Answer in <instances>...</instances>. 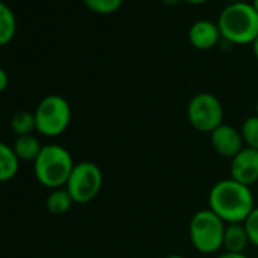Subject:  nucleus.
I'll return each instance as SVG.
<instances>
[{"mask_svg": "<svg viewBox=\"0 0 258 258\" xmlns=\"http://www.w3.org/2000/svg\"><path fill=\"white\" fill-rule=\"evenodd\" d=\"M161 2L163 4H166V5H178V4H181L182 2V0H161Z\"/></svg>", "mask_w": 258, "mask_h": 258, "instance_id": "b1692460", "label": "nucleus"}, {"mask_svg": "<svg viewBox=\"0 0 258 258\" xmlns=\"http://www.w3.org/2000/svg\"><path fill=\"white\" fill-rule=\"evenodd\" d=\"M216 258H249L246 253H234V252H222V253H219Z\"/></svg>", "mask_w": 258, "mask_h": 258, "instance_id": "412c9836", "label": "nucleus"}, {"mask_svg": "<svg viewBox=\"0 0 258 258\" xmlns=\"http://www.w3.org/2000/svg\"><path fill=\"white\" fill-rule=\"evenodd\" d=\"M187 118L196 131L211 134L223 123V105L211 93H198L188 102Z\"/></svg>", "mask_w": 258, "mask_h": 258, "instance_id": "0eeeda50", "label": "nucleus"}, {"mask_svg": "<svg viewBox=\"0 0 258 258\" xmlns=\"http://www.w3.org/2000/svg\"><path fill=\"white\" fill-rule=\"evenodd\" d=\"M228 4H238V2H244V0H226Z\"/></svg>", "mask_w": 258, "mask_h": 258, "instance_id": "bb28decb", "label": "nucleus"}, {"mask_svg": "<svg viewBox=\"0 0 258 258\" xmlns=\"http://www.w3.org/2000/svg\"><path fill=\"white\" fill-rule=\"evenodd\" d=\"M184 2H187L190 5H202V4L208 2V0H184Z\"/></svg>", "mask_w": 258, "mask_h": 258, "instance_id": "5701e85b", "label": "nucleus"}, {"mask_svg": "<svg viewBox=\"0 0 258 258\" xmlns=\"http://www.w3.org/2000/svg\"><path fill=\"white\" fill-rule=\"evenodd\" d=\"M244 225V229L247 232V237H249V241L252 246L258 247V207H255L250 214L246 217V220L243 222Z\"/></svg>", "mask_w": 258, "mask_h": 258, "instance_id": "6ab92c4d", "label": "nucleus"}, {"mask_svg": "<svg viewBox=\"0 0 258 258\" xmlns=\"http://www.w3.org/2000/svg\"><path fill=\"white\" fill-rule=\"evenodd\" d=\"M73 199L70 196V193L67 191L66 187L62 188H55L49 193L47 199H46V207L49 210V213L55 214V216H61L66 214L72 205H73Z\"/></svg>", "mask_w": 258, "mask_h": 258, "instance_id": "4468645a", "label": "nucleus"}, {"mask_svg": "<svg viewBox=\"0 0 258 258\" xmlns=\"http://www.w3.org/2000/svg\"><path fill=\"white\" fill-rule=\"evenodd\" d=\"M73 167L75 161L72 154L59 145L43 146L38 158L34 161L37 181L50 190L66 187Z\"/></svg>", "mask_w": 258, "mask_h": 258, "instance_id": "7ed1b4c3", "label": "nucleus"}, {"mask_svg": "<svg viewBox=\"0 0 258 258\" xmlns=\"http://www.w3.org/2000/svg\"><path fill=\"white\" fill-rule=\"evenodd\" d=\"M208 208L226 225L243 223L255 208V196L250 187L232 178L217 181L208 193Z\"/></svg>", "mask_w": 258, "mask_h": 258, "instance_id": "f257e3e1", "label": "nucleus"}, {"mask_svg": "<svg viewBox=\"0 0 258 258\" xmlns=\"http://www.w3.org/2000/svg\"><path fill=\"white\" fill-rule=\"evenodd\" d=\"M217 26L226 43L252 44L258 35V13L247 2L229 4L219 14Z\"/></svg>", "mask_w": 258, "mask_h": 258, "instance_id": "f03ea898", "label": "nucleus"}, {"mask_svg": "<svg viewBox=\"0 0 258 258\" xmlns=\"http://www.w3.org/2000/svg\"><path fill=\"white\" fill-rule=\"evenodd\" d=\"M229 173L234 181L252 187L258 182V151L243 148L229 164Z\"/></svg>", "mask_w": 258, "mask_h": 258, "instance_id": "6e6552de", "label": "nucleus"}, {"mask_svg": "<svg viewBox=\"0 0 258 258\" xmlns=\"http://www.w3.org/2000/svg\"><path fill=\"white\" fill-rule=\"evenodd\" d=\"M226 223L210 208L196 211L188 223V237L191 246L205 255L217 253L223 249V234Z\"/></svg>", "mask_w": 258, "mask_h": 258, "instance_id": "20e7f679", "label": "nucleus"}, {"mask_svg": "<svg viewBox=\"0 0 258 258\" xmlns=\"http://www.w3.org/2000/svg\"><path fill=\"white\" fill-rule=\"evenodd\" d=\"M11 129L17 137L22 136H31L34 131H37V123L34 112L29 111H19L11 118Z\"/></svg>", "mask_w": 258, "mask_h": 258, "instance_id": "dca6fc26", "label": "nucleus"}, {"mask_svg": "<svg viewBox=\"0 0 258 258\" xmlns=\"http://www.w3.org/2000/svg\"><path fill=\"white\" fill-rule=\"evenodd\" d=\"M222 35L219 31L217 23H213L210 20L201 19L195 22L188 29V41L195 49L199 50H208L219 44Z\"/></svg>", "mask_w": 258, "mask_h": 258, "instance_id": "9d476101", "label": "nucleus"}, {"mask_svg": "<svg viewBox=\"0 0 258 258\" xmlns=\"http://www.w3.org/2000/svg\"><path fill=\"white\" fill-rule=\"evenodd\" d=\"M13 149H14V152H16V155H17V158H19L20 161L34 163V161L38 158V155H40L43 146H41L40 140H38L35 136L31 134V136L17 137L16 142H14Z\"/></svg>", "mask_w": 258, "mask_h": 258, "instance_id": "ddd939ff", "label": "nucleus"}, {"mask_svg": "<svg viewBox=\"0 0 258 258\" xmlns=\"http://www.w3.org/2000/svg\"><path fill=\"white\" fill-rule=\"evenodd\" d=\"M84 5L96 14H112L120 10L123 0H82Z\"/></svg>", "mask_w": 258, "mask_h": 258, "instance_id": "a211bd4d", "label": "nucleus"}, {"mask_svg": "<svg viewBox=\"0 0 258 258\" xmlns=\"http://www.w3.org/2000/svg\"><path fill=\"white\" fill-rule=\"evenodd\" d=\"M37 133L46 137H59L72 121V106L69 100L58 94L46 96L34 111Z\"/></svg>", "mask_w": 258, "mask_h": 258, "instance_id": "39448f33", "label": "nucleus"}, {"mask_svg": "<svg viewBox=\"0 0 258 258\" xmlns=\"http://www.w3.org/2000/svg\"><path fill=\"white\" fill-rule=\"evenodd\" d=\"M103 185V173L93 161H81L75 164L72 175L66 184L75 204H88L96 199Z\"/></svg>", "mask_w": 258, "mask_h": 258, "instance_id": "423d86ee", "label": "nucleus"}, {"mask_svg": "<svg viewBox=\"0 0 258 258\" xmlns=\"http://www.w3.org/2000/svg\"><path fill=\"white\" fill-rule=\"evenodd\" d=\"M16 29L17 22L13 10L7 4L0 2V46L8 44L14 38Z\"/></svg>", "mask_w": 258, "mask_h": 258, "instance_id": "2eb2a0df", "label": "nucleus"}, {"mask_svg": "<svg viewBox=\"0 0 258 258\" xmlns=\"http://www.w3.org/2000/svg\"><path fill=\"white\" fill-rule=\"evenodd\" d=\"M8 82H10V78H8V73L0 67V93L5 91L7 87H8Z\"/></svg>", "mask_w": 258, "mask_h": 258, "instance_id": "aec40b11", "label": "nucleus"}, {"mask_svg": "<svg viewBox=\"0 0 258 258\" xmlns=\"http://www.w3.org/2000/svg\"><path fill=\"white\" fill-rule=\"evenodd\" d=\"M250 244L243 223H228L223 234V250L234 253H244Z\"/></svg>", "mask_w": 258, "mask_h": 258, "instance_id": "9b49d317", "label": "nucleus"}, {"mask_svg": "<svg viewBox=\"0 0 258 258\" xmlns=\"http://www.w3.org/2000/svg\"><path fill=\"white\" fill-rule=\"evenodd\" d=\"M252 5H253V8H255V11L258 13V0H252Z\"/></svg>", "mask_w": 258, "mask_h": 258, "instance_id": "a878e982", "label": "nucleus"}, {"mask_svg": "<svg viewBox=\"0 0 258 258\" xmlns=\"http://www.w3.org/2000/svg\"><path fill=\"white\" fill-rule=\"evenodd\" d=\"M20 160L14 149L7 143L0 142V182H8L19 173Z\"/></svg>", "mask_w": 258, "mask_h": 258, "instance_id": "f8f14e48", "label": "nucleus"}, {"mask_svg": "<svg viewBox=\"0 0 258 258\" xmlns=\"http://www.w3.org/2000/svg\"><path fill=\"white\" fill-rule=\"evenodd\" d=\"M256 198H258V193H256Z\"/></svg>", "mask_w": 258, "mask_h": 258, "instance_id": "c85d7f7f", "label": "nucleus"}, {"mask_svg": "<svg viewBox=\"0 0 258 258\" xmlns=\"http://www.w3.org/2000/svg\"><path fill=\"white\" fill-rule=\"evenodd\" d=\"M252 52H253V55H255V58L258 59V35H256V38L252 41Z\"/></svg>", "mask_w": 258, "mask_h": 258, "instance_id": "4be33fe9", "label": "nucleus"}, {"mask_svg": "<svg viewBox=\"0 0 258 258\" xmlns=\"http://www.w3.org/2000/svg\"><path fill=\"white\" fill-rule=\"evenodd\" d=\"M255 114L258 115V100H256V106H255Z\"/></svg>", "mask_w": 258, "mask_h": 258, "instance_id": "cd10ccee", "label": "nucleus"}, {"mask_svg": "<svg viewBox=\"0 0 258 258\" xmlns=\"http://www.w3.org/2000/svg\"><path fill=\"white\" fill-rule=\"evenodd\" d=\"M164 258H185V256H182V255H179V253H170V255H167V256H164Z\"/></svg>", "mask_w": 258, "mask_h": 258, "instance_id": "393cba45", "label": "nucleus"}, {"mask_svg": "<svg viewBox=\"0 0 258 258\" xmlns=\"http://www.w3.org/2000/svg\"><path fill=\"white\" fill-rule=\"evenodd\" d=\"M210 142L216 154L229 160H232L244 148L240 129H235L226 123H222L210 134Z\"/></svg>", "mask_w": 258, "mask_h": 258, "instance_id": "1a4fd4ad", "label": "nucleus"}, {"mask_svg": "<svg viewBox=\"0 0 258 258\" xmlns=\"http://www.w3.org/2000/svg\"><path fill=\"white\" fill-rule=\"evenodd\" d=\"M240 134L244 143V148L258 151V115H250L243 120Z\"/></svg>", "mask_w": 258, "mask_h": 258, "instance_id": "f3484780", "label": "nucleus"}]
</instances>
